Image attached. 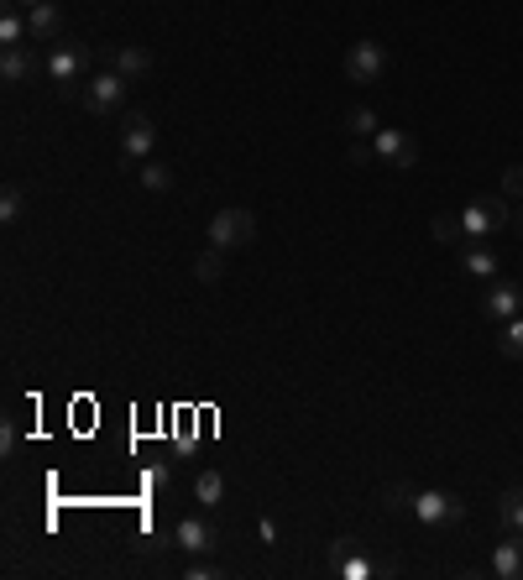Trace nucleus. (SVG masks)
<instances>
[{"mask_svg":"<svg viewBox=\"0 0 523 580\" xmlns=\"http://www.w3.org/2000/svg\"><path fill=\"white\" fill-rule=\"evenodd\" d=\"M6 6H16V11H32V6H42V0H6Z\"/></svg>","mask_w":523,"mask_h":580,"instance_id":"30","label":"nucleus"},{"mask_svg":"<svg viewBox=\"0 0 523 580\" xmlns=\"http://www.w3.org/2000/svg\"><path fill=\"white\" fill-rule=\"evenodd\" d=\"M372 157H377V147H367V142H356V147H351V168H367V162H372Z\"/></svg>","mask_w":523,"mask_h":580,"instance_id":"29","label":"nucleus"},{"mask_svg":"<svg viewBox=\"0 0 523 580\" xmlns=\"http://www.w3.org/2000/svg\"><path fill=\"white\" fill-rule=\"evenodd\" d=\"M346 131H356V136H377L382 126H377V115H372L367 105H356V110L346 115Z\"/></svg>","mask_w":523,"mask_h":580,"instance_id":"24","label":"nucleus"},{"mask_svg":"<svg viewBox=\"0 0 523 580\" xmlns=\"http://www.w3.org/2000/svg\"><path fill=\"white\" fill-rule=\"evenodd\" d=\"M414 497H419V492H408L403 481H388V486H382V507H388V513H403V507L414 513Z\"/></svg>","mask_w":523,"mask_h":580,"instance_id":"22","label":"nucleus"},{"mask_svg":"<svg viewBox=\"0 0 523 580\" xmlns=\"http://www.w3.org/2000/svg\"><path fill=\"white\" fill-rule=\"evenodd\" d=\"M335 554H340V560L330 565L340 580H367V575H377V565L367 560V554H361V544L351 539V533H346V539H335Z\"/></svg>","mask_w":523,"mask_h":580,"instance_id":"9","label":"nucleus"},{"mask_svg":"<svg viewBox=\"0 0 523 580\" xmlns=\"http://www.w3.org/2000/svg\"><path fill=\"white\" fill-rule=\"evenodd\" d=\"M518 225H523V215H518Z\"/></svg>","mask_w":523,"mask_h":580,"instance_id":"31","label":"nucleus"},{"mask_svg":"<svg viewBox=\"0 0 523 580\" xmlns=\"http://www.w3.org/2000/svg\"><path fill=\"white\" fill-rule=\"evenodd\" d=\"M523 309V288L518 283H492L487 298H482V314L487 319H513Z\"/></svg>","mask_w":523,"mask_h":580,"instance_id":"12","label":"nucleus"},{"mask_svg":"<svg viewBox=\"0 0 523 580\" xmlns=\"http://www.w3.org/2000/svg\"><path fill=\"white\" fill-rule=\"evenodd\" d=\"M116 74H121L126 84L147 79V74H152V53H147V48H136V42H126V48H116Z\"/></svg>","mask_w":523,"mask_h":580,"instance_id":"15","label":"nucleus"},{"mask_svg":"<svg viewBox=\"0 0 523 580\" xmlns=\"http://www.w3.org/2000/svg\"><path fill=\"white\" fill-rule=\"evenodd\" d=\"M21 42H32V32H27V16L11 6L6 16H0V48H21Z\"/></svg>","mask_w":523,"mask_h":580,"instance_id":"19","label":"nucleus"},{"mask_svg":"<svg viewBox=\"0 0 523 580\" xmlns=\"http://www.w3.org/2000/svg\"><path fill=\"white\" fill-rule=\"evenodd\" d=\"M492 575L523 580V533H518V528H508V539L492 549Z\"/></svg>","mask_w":523,"mask_h":580,"instance_id":"11","label":"nucleus"},{"mask_svg":"<svg viewBox=\"0 0 523 580\" xmlns=\"http://www.w3.org/2000/svg\"><path fill=\"white\" fill-rule=\"evenodd\" d=\"M79 105L89 115H121L126 110V79L110 68V74H95V79H84L79 84Z\"/></svg>","mask_w":523,"mask_h":580,"instance_id":"3","label":"nucleus"},{"mask_svg":"<svg viewBox=\"0 0 523 580\" xmlns=\"http://www.w3.org/2000/svg\"><path fill=\"white\" fill-rule=\"evenodd\" d=\"M503 194L508 199H523V168H503Z\"/></svg>","mask_w":523,"mask_h":580,"instance_id":"27","label":"nucleus"},{"mask_svg":"<svg viewBox=\"0 0 523 580\" xmlns=\"http://www.w3.org/2000/svg\"><path fill=\"white\" fill-rule=\"evenodd\" d=\"M152 147H157V121L152 115L121 110V152H126V162H142Z\"/></svg>","mask_w":523,"mask_h":580,"instance_id":"5","label":"nucleus"},{"mask_svg":"<svg viewBox=\"0 0 523 580\" xmlns=\"http://www.w3.org/2000/svg\"><path fill=\"white\" fill-rule=\"evenodd\" d=\"M461 262H466V272H476V277H492V272H497V251L487 246V236H471V241L461 246Z\"/></svg>","mask_w":523,"mask_h":580,"instance_id":"16","label":"nucleus"},{"mask_svg":"<svg viewBox=\"0 0 523 580\" xmlns=\"http://www.w3.org/2000/svg\"><path fill=\"white\" fill-rule=\"evenodd\" d=\"M220 257H225V251H215V246H204L199 257H194V277H199V283H220V267H225Z\"/></svg>","mask_w":523,"mask_h":580,"instance_id":"21","label":"nucleus"},{"mask_svg":"<svg viewBox=\"0 0 523 580\" xmlns=\"http://www.w3.org/2000/svg\"><path fill=\"white\" fill-rule=\"evenodd\" d=\"M21 204H27V194H21L16 183H6V194H0V220H16Z\"/></svg>","mask_w":523,"mask_h":580,"instance_id":"26","label":"nucleus"},{"mask_svg":"<svg viewBox=\"0 0 523 580\" xmlns=\"http://www.w3.org/2000/svg\"><path fill=\"white\" fill-rule=\"evenodd\" d=\"M173 544H178V549H189V554H210V549L220 544V533L204 523V518H184V523L173 528Z\"/></svg>","mask_w":523,"mask_h":580,"instance_id":"10","label":"nucleus"},{"mask_svg":"<svg viewBox=\"0 0 523 580\" xmlns=\"http://www.w3.org/2000/svg\"><path fill=\"white\" fill-rule=\"evenodd\" d=\"M382 74H388V48L382 42H351V53H346V79L351 84H377Z\"/></svg>","mask_w":523,"mask_h":580,"instance_id":"4","label":"nucleus"},{"mask_svg":"<svg viewBox=\"0 0 523 580\" xmlns=\"http://www.w3.org/2000/svg\"><path fill=\"white\" fill-rule=\"evenodd\" d=\"M497 518H503V528L523 533V486H508V492L497 497Z\"/></svg>","mask_w":523,"mask_h":580,"instance_id":"20","label":"nucleus"},{"mask_svg":"<svg viewBox=\"0 0 523 580\" xmlns=\"http://www.w3.org/2000/svg\"><path fill=\"white\" fill-rule=\"evenodd\" d=\"M194 502L199 507H220L225 502V476L220 471H199L194 476Z\"/></svg>","mask_w":523,"mask_h":580,"instance_id":"18","label":"nucleus"},{"mask_svg":"<svg viewBox=\"0 0 523 580\" xmlns=\"http://www.w3.org/2000/svg\"><path fill=\"white\" fill-rule=\"evenodd\" d=\"M497 351L513 356V361H523V319H508V324H503V335H497Z\"/></svg>","mask_w":523,"mask_h":580,"instance_id":"23","label":"nucleus"},{"mask_svg":"<svg viewBox=\"0 0 523 580\" xmlns=\"http://www.w3.org/2000/svg\"><path fill=\"white\" fill-rule=\"evenodd\" d=\"M142 183H147V189H152V194H163V189H168V183H173V173L163 168V162H147V168H142Z\"/></svg>","mask_w":523,"mask_h":580,"instance_id":"25","label":"nucleus"},{"mask_svg":"<svg viewBox=\"0 0 523 580\" xmlns=\"http://www.w3.org/2000/svg\"><path fill=\"white\" fill-rule=\"evenodd\" d=\"M32 68H37V58L27 53V42H21V48H0V79L6 84H27Z\"/></svg>","mask_w":523,"mask_h":580,"instance_id":"14","label":"nucleus"},{"mask_svg":"<svg viewBox=\"0 0 523 580\" xmlns=\"http://www.w3.org/2000/svg\"><path fill=\"white\" fill-rule=\"evenodd\" d=\"M414 518L429 528H445V523H461L466 518V502L461 497H445V492H419L414 497Z\"/></svg>","mask_w":523,"mask_h":580,"instance_id":"6","label":"nucleus"},{"mask_svg":"<svg viewBox=\"0 0 523 580\" xmlns=\"http://www.w3.org/2000/svg\"><path fill=\"white\" fill-rule=\"evenodd\" d=\"M210 241L215 251H246L257 241V215L252 210H241V204H225V210L210 215Z\"/></svg>","mask_w":523,"mask_h":580,"instance_id":"1","label":"nucleus"},{"mask_svg":"<svg viewBox=\"0 0 523 580\" xmlns=\"http://www.w3.org/2000/svg\"><path fill=\"white\" fill-rule=\"evenodd\" d=\"M429 236H435L440 246H456V251H461V246L471 241V230H466V220H461V215H445V210H440L435 220H429Z\"/></svg>","mask_w":523,"mask_h":580,"instance_id":"17","label":"nucleus"},{"mask_svg":"<svg viewBox=\"0 0 523 580\" xmlns=\"http://www.w3.org/2000/svg\"><path fill=\"white\" fill-rule=\"evenodd\" d=\"M220 570L210 565V560H204V554H194V565H189V580H215Z\"/></svg>","mask_w":523,"mask_h":580,"instance_id":"28","label":"nucleus"},{"mask_svg":"<svg viewBox=\"0 0 523 580\" xmlns=\"http://www.w3.org/2000/svg\"><path fill=\"white\" fill-rule=\"evenodd\" d=\"M48 74H53V84H84L89 48H84V42H58L53 58H48Z\"/></svg>","mask_w":523,"mask_h":580,"instance_id":"8","label":"nucleus"},{"mask_svg":"<svg viewBox=\"0 0 523 580\" xmlns=\"http://www.w3.org/2000/svg\"><path fill=\"white\" fill-rule=\"evenodd\" d=\"M372 147H377V162H388V168H414L419 162V142L408 131H393V126H382L372 136Z\"/></svg>","mask_w":523,"mask_h":580,"instance_id":"7","label":"nucleus"},{"mask_svg":"<svg viewBox=\"0 0 523 580\" xmlns=\"http://www.w3.org/2000/svg\"><path fill=\"white\" fill-rule=\"evenodd\" d=\"M461 220H466L471 236H492V230H508L518 215H513V199L508 194H476Z\"/></svg>","mask_w":523,"mask_h":580,"instance_id":"2","label":"nucleus"},{"mask_svg":"<svg viewBox=\"0 0 523 580\" xmlns=\"http://www.w3.org/2000/svg\"><path fill=\"white\" fill-rule=\"evenodd\" d=\"M27 32H32V42H58L63 37V11L53 0H42V6L27 11Z\"/></svg>","mask_w":523,"mask_h":580,"instance_id":"13","label":"nucleus"}]
</instances>
